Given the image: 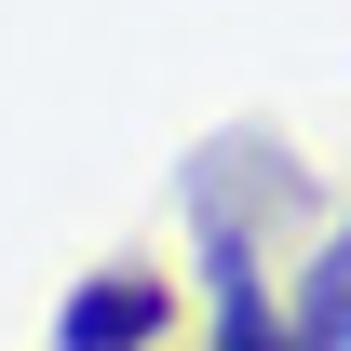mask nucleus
Returning <instances> with one entry per match:
<instances>
[{
	"mask_svg": "<svg viewBox=\"0 0 351 351\" xmlns=\"http://www.w3.org/2000/svg\"><path fill=\"white\" fill-rule=\"evenodd\" d=\"M176 338V270H95L54 311V351H162Z\"/></svg>",
	"mask_w": 351,
	"mask_h": 351,
	"instance_id": "nucleus-1",
	"label": "nucleus"
},
{
	"mask_svg": "<svg viewBox=\"0 0 351 351\" xmlns=\"http://www.w3.org/2000/svg\"><path fill=\"white\" fill-rule=\"evenodd\" d=\"M203 270H217V351H311L270 311V270H257V243H243V217H230L217 189H203Z\"/></svg>",
	"mask_w": 351,
	"mask_h": 351,
	"instance_id": "nucleus-2",
	"label": "nucleus"
},
{
	"mask_svg": "<svg viewBox=\"0 0 351 351\" xmlns=\"http://www.w3.org/2000/svg\"><path fill=\"white\" fill-rule=\"evenodd\" d=\"M284 324H298L311 351H351V217L324 230V257L298 270V311H284Z\"/></svg>",
	"mask_w": 351,
	"mask_h": 351,
	"instance_id": "nucleus-3",
	"label": "nucleus"
}]
</instances>
